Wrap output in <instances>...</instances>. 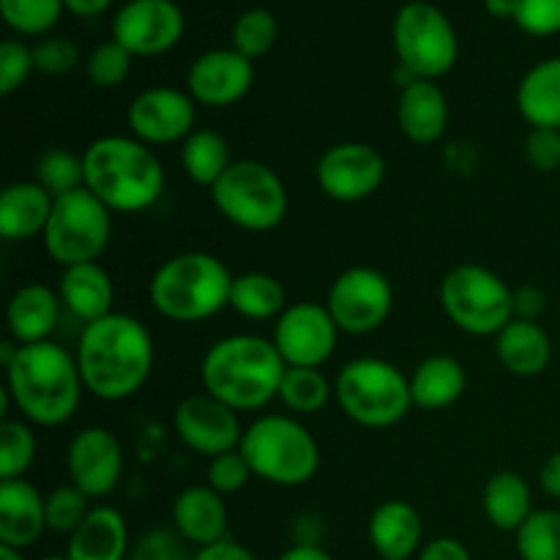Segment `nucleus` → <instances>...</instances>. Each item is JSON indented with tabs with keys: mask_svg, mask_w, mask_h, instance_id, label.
Masks as SVG:
<instances>
[{
	"mask_svg": "<svg viewBox=\"0 0 560 560\" xmlns=\"http://www.w3.org/2000/svg\"><path fill=\"white\" fill-rule=\"evenodd\" d=\"M74 355L85 392L104 402L135 397L151 377L156 359L151 331L124 312H109L82 326Z\"/></svg>",
	"mask_w": 560,
	"mask_h": 560,
	"instance_id": "f257e3e1",
	"label": "nucleus"
},
{
	"mask_svg": "<svg viewBox=\"0 0 560 560\" xmlns=\"http://www.w3.org/2000/svg\"><path fill=\"white\" fill-rule=\"evenodd\" d=\"M5 392L31 424L60 427L80 408L85 383L77 355L47 339L16 348L5 366Z\"/></svg>",
	"mask_w": 560,
	"mask_h": 560,
	"instance_id": "f03ea898",
	"label": "nucleus"
},
{
	"mask_svg": "<svg viewBox=\"0 0 560 560\" xmlns=\"http://www.w3.org/2000/svg\"><path fill=\"white\" fill-rule=\"evenodd\" d=\"M284 370L288 364L271 339L235 334L208 348L200 377L206 394L217 397L235 413H246V410L266 408L271 399H279Z\"/></svg>",
	"mask_w": 560,
	"mask_h": 560,
	"instance_id": "7ed1b4c3",
	"label": "nucleus"
},
{
	"mask_svg": "<svg viewBox=\"0 0 560 560\" xmlns=\"http://www.w3.org/2000/svg\"><path fill=\"white\" fill-rule=\"evenodd\" d=\"M85 189L113 213L148 211L164 191V167L137 137H98L82 153Z\"/></svg>",
	"mask_w": 560,
	"mask_h": 560,
	"instance_id": "20e7f679",
	"label": "nucleus"
},
{
	"mask_svg": "<svg viewBox=\"0 0 560 560\" xmlns=\"http://www.w3.org/2000/svg\"><path fill=\"white\" fill-rule=\"evenodd\" d=\"M233 273L208 252H184L156 268L148 284L153 310L173 323H200L230 306Z\"/></svg>",
	"mask_w": 560,
	"mask_h": 560,
	"instance_id": "39448f33",
	"label": "nucleus"
},
{
	"mask_svg": "<svg viewBox=\"0 0 560 560\" xmlns=\"http://www.w3.org/2000/svg\"><path fill=\"white\" fill-rule=\"evenodd\" d=\"M238 452L257 479L277 487H301L320 468V446L301 421L290 416H260L241 438Z\"/></svg>",
	"mask_w": 560,
	"mask_h": 560,
	"instance_id": "423d86ee",
	"label": "nucleus"
},
{
	"mask_svg": "<svg viewBox=\"0 0 560 560\" xmlns=\"http://www.w3.org/2000/svg\"><path fill=\"white\" fill-rule=\"evenodd\" d=\"M339 408L366 430H386L399 424L413 408L410 377L383 359H353L339 370L334 381Z\"/></svg>",
	"mask_w": 560,
	"mask_h": 560,
	"instance_id": "0eeeda50",
	"label": "nucleus"
},
{
	"mask_svg": "<svg viewBox=\"0 0 560 560\" xmlns=\"http://www.w3.org/2000/svg\"><path fill=\"white\" fill-rule=\"evenodd\" d=\"M211 202L230 224L249 233L277 230L288 217L284 180L257 159H241L211 186Z\"/></svg>",
	"mask_w": 560,
	"mask_h": 560,
	"instance_id": "6e6552de",
	"label": "nucleus"
},
{
	"mask_svg": "<svg viewBox=\"0 0 560 560\" xmlns=\"http://www.w3.org/2000/svg\"><path fill=\"white\" fill-rule=\"evenodd\" d=\"M441 304L448 320L470 337H498L514 320V290L476 262L452 268L443 277Z\"/></svg>",
	"mask_w": 560,
	"mask_h": 560,
	"instance_id": "1a4fd4ad",
	"label": "nucleus"
},
{
	"mask_svg": "<svg viewBox=\"0 0 560 560\" xmlns=\"http://www.w3.org/2000/svg\"><path fill=\"white\" fill-rule=\"evenodd\" d=\"M394 49L413 80H441L459 58L457 31L438 5L410 0L394 16Z\"/></svg>",
	"mask_w": 560,
	"mask_h": 560,
	"instance_id": "9d476101",
	"label": "nucleus"
},
{
	"mask_svg": "<svg viewBox=\"0 0 560 560\" xmlns=\"http://www.w3.org/2000/svg\"><path fill=\"white\" fill-rule=\"evenodd\" d=\"M109 213L113 211L98 197H93L85 186L63 197H55L52 217L44 230L47 255L60 268L96 262L113 238V217Z\"/></svg>",
	"mask_w": 560,
	"mask_h": 560,
	"instance_id": "9b49d317",
	"label": "nucleus"
},
{
	"mask_svg": "<svg viewBox=\"0 0 560 560\" xmlns=\"http://www.w3.org/2000/svg\"><path fill=\"white\" fill-rule=\"evenodd\" d=\"M326 306L339 331L350 337H364L388 320L394 306V288L377 268L353 266L334 279Z\"/></svg>",
	"mask_w": 560,
	"mask_h": 560,
	"instance_id": "f8f14e48",
	"label": "nucleus"
},
{
	"mask_svg": "<svg viewBox=\"0 0 560 560\" xmlns=\"http://www.w3.org/2000/svg\"><path fill=\"white\" fill-rule=\"evenodd\" d=\"M339 328L326 304L299 301L277 317L271 342L288 366L320 370L337 350Z\"/></svg>",
	"mask_w": 560,
	"mask_h": 560,
	"instance_id": "ddd939ff",
	"label": "nucleus"
},
{
	"mask_svg": "<svg viewBox=\"0 0 560 560\" xmlns=\"http://www.w3.org/2000/svg\"><path fill=\"white\" fill-rule=\"evenodd\" d=\"M315 178L328 200L359 202L381 189L386 159L366 142H337L317 159Z\"/></svg>",
	"mask_w": 560,
	"mask_h": 560,
	"instance_id": "4468645a",
	"label": "nucleus"
},
{
	"mask_svg": "<svg viewBox=\"0 0 560 560\" xmlns=\"http://www.w3.org/2000/svg\"><path fill=\"white\" fill-rule=\"evenodd\" d=\"M184 25L175 0H129L115 14L113 38L135 58H156L180 42Z\"/></svg>",
	"mask_w": 560,
	"mask_h": 560,
	"instance_id": "2eb2a0df",
	"label": "nucleus"
},
{
	"mask_svg": "<svg viewBox=\"0 0 560 560\" xmlns=\"http://www.w3.org/2000/svg\"><path fill=\"white\" fill-rule=\"evenodd\" d=\"M195 98L178 88H148L137 93L135 102L129 104L126 124H129L131 137L145 145H173V142H184L195 131Z\"/></svg>",
	"mask_w": 560,
	"mask_h": 560,
	"instance_id": "dca6fc26",
	"label": "nucleus"
},
{
	"mask_svg": "<svg viewBox=\"0 0 560 560\" xmlns=\"http://www.w3.org/2000/svg\"><path fill=\"white\" fill-rule=\"evenodd\" d=\"M173 427L186 448L211 459L235 452L244 438L238 413L206 392L180 399L173 413Z\"/></svg>",
	"mask_w": 560,
	"mask_h": 560,
	"instance_id": "f3484780",
	"label": "nucleus"
},
{
	"mask_svg": "<svg viewBox=\"0 0 560 560\" xmlns=\"http://www.w3.org/2000/svg\"><path fill=\"white\" fill-rule=\"evenodd\" d=\"M71 485L88 498H107L124 476V448L118 438L104 427H85L77 432L66 454Z\"/></svg>",
	"mask_w": 560,
	"mask_h": 560,
	"instance_id": "a211bd4d",
	"label": "nucleus"
},
{
	"mask_svg": "<svg viewBox=\"0 0 560 560\" xmlns=\"http://www.w3.org/2000/svg\"><path fill=\"white\" fill-rule=\"evenodd\" d=\"M255 82L249 58L230 49H208L186 71V93L202 107H233Z\"/></svg>",
	"mask_w": 560,
	"mask_h": 560,
	"instance_id": "6ab92c4d",
	"label": "nucleus"
},
{
	"mask_svg": "<svg viewBox=\"0 0 560 560\" xmlns=\"http://www.w3.org/2000/svg\"><path fill=\"white\" fill-rule=\"evenodd\" d=\"M47 530V498L25 479L0 481V545L27 550Z\"/></svg>",
	"mask_w": 560,
	"mask_h": 560,
	"instance_id": "aec40b11",
	"label": "nucleus"
},
{
	"mask_svg": "<svg viewBox=\"0 0 560 560\" xmlns=\"http://www.w3.org/2000/svg\"><path fill=\"white\" fill-rule=\"evenodd\" d=\"M173 530L197 550L228 539V506L224 495L211 487H186L173 503Z\"/></svg>",
	"mask_w": 560,
	"mask_h": 560,
	"instance_id": "412c9836",
	"label": "nucleus"
},
{
	"mask_svg": "<svg viewBox=\"0 0 560 560\" xmlns=\"http://www.w3.org/2000/svg\"><path fill=\"white\" fill-rule=\"evenodd\" d=\"M366 534L381 560H413L424 547L421 514L408 501H383L372 512Z\"/></svg>",
	"mask_w": 560,
	"mask_h": 560,
	"instance_id": "4be33fe9",
	"label": "nucleus"
},
{
	"mask_svg": "<svg viewBox=\"0 0 560 560\" xmlns=\"http://www.w3.org/2000/svg\"><path fill=\"white\" fill-rule=\"evenodd\" d=\"M402 135L416 145H432L448 129V102L435 80H413L402 88L397 102Z\"/></svg>",
	"mask_w": 560,
	"mask_h": 560,
	"instance_id": "5701e85b",
	"label": "nucleus"
},
{
	"mask_svg": "<svg viewBox=\"0 0 560 560\" xmlns=\"http://www.w3.org/2000/svg\"><path fill=\"white\" fill-rule=\"evenodd\" d=\"M55 197L38 180H16L0 195V235L5 241H27L44 235L52 217Z\"/></svg>",
	"mask_w": 560,
	"mask_h": 560,
	"instance_id": "b1692460",
	"label": "nucleus"
},
{
	"mask_svg": "<svg viewBox=\"0 0 560 560\" xmlns=\"http://www.w3.org/2000/svg\"><path fill=\"white\" fill-rule=\"evenodd\" d=\"M58 295L60 304L88 326L113 312L115 288L109 273L98 262H80L60 271Z\"/></svg>",
	"mask_w": 560,
	"mask_h": 560,
	"instance_id": "393cba45",
	"label": "nucleus"
},
{
	"mask_svg": "<svg viewBox=\"0 0 560 560\" xmlns=\"http://www.w3.org/2000/svg\"><path fill=\"white\" fill-rule=\"evenodd\" d=\"M131 552L129 525L113 506H96L69 536V560H126Z\"/></svg>",
	"mask_w": 560,
	"mask_h": 560,
	"instance_id": "a878e982",
	"label": "nucleus"
},
{
	"mask_svg": "<svg viewBox=\"0 0 560 560\" xmlns=\"http://www.w3.org/2000/svg\"><path fill=\"white\" fill-rule=\"evenodd\" d=\"M60 295L44 284H22L9 301V320L11 339L16 345H36L47 342L52 337L55 326L60 320Z\"/></svg>",
	"mask_w": 560,
	"mask_h": 560,
	"instance_id": "bb28decb",
	"label": "nucleus"
},
{
	"mask_svg": "<svg viewBox=\"0 0 560 560\" xmlns=\"http://www.w3.org/2000/svg\"><path fill=\"white\" fill-rule=\"evenodd\" d=\"M495 355L506 372L517 377H536L550 366L552 342L536 320H509L495 337Z\"/></svg>",
	"mask_w": 560,
	"mask_h": 560,
	"instance_id": "cd10ccee",
	"label": "nucleus"
},
{
	"mask_svg": "<svg viewBox=\"0 0 560 560\" xmlns=\"http://www.w3.org/2000/svg\"><path fill=\"white\" fill-rule=\"evenodd\" d=\"M517 113L530 129L560 131V58L539 60L517 85Z\"/></svg>",
	"mask_w": 560,
	"mask_h": 560,
	"instance_id": "c85d7f7f",
	"label": "nucleus"
},
{
	"mask_svg": "<svg viewBox=\"0 0 560 560\" xmlns=\"http://www.w3.org/2000/svg\"><path fill=\"white\" fill-rule=\"evenodd\" d=\"M481 509H485L492 528L517 534L525 520L534 514L528 481L514 470H498L487 479L485 492H481Z\"/></svg>",
	"mask_w": 560,
	"mask_h": 560,
	"instance_id": "c756f323",
	"label": "nucleus"
},
{
	"mask_svg": "<svg viewBox=\"0 0 560 560\" xmlns=\"http://www.w3.org/2000/svg\"><path fill=\"white\" fill-rule=\"evenodd\" d=\"M465 366L454 355H430L410 375V397L421 410H446L463 397Z\"/></svg>",
	"mask_w": 560,
	"mask_h": 560,
	"instance_id": "7c9ffc66",
	"label": "nucleus"
},
{
	"mask_svg": "<svg viewBox=\"0 0 560 560\" xmlns=\"http://www.w3.org/2000/svg\"><path fill=\"white\" fill-rule=\"evenodd\" d=\"M230 306L246 320H271L288 310V295L282 282L271 273L246 271L233 279Z\"/></svg>",
	"mask_w": 560,
	"mask_h": 560,
	"instance_id": "2f4dec72",
	"label": "nucleus"
},
{
	"mask_svg": "<svg viewBox=\"0 0 560 560\" xmlns=\"http://www.w3.org/2000/svg\"><path fill=\"white\" fill-rule=\"evenodd\" d=\"M180 164H184V173L191 184L211 189L222 178L224 170L233 164L228 140L211 129H195L180 148Z\"/></svg>",
	"mask_w": 560,
	"mask_h": 560,
	"instance_id": "473e14b6",
	"label": "nucleus"
},
{
	"mask_svg": "<svg viewBox=\"0 0 560 560\" xmlns=\"http://www.w3.org/2000/svg\"><path fill=\"white\" fill-rule=\"evenodd\" d=\"M334 386L320 370H304V366H288L279 386V399L290 413L312 416L320 413L331 399Z\"/></svg>",
	"mask_w": 560,
	"mask_h": 560,
	"instance_id": "72a5a7b5",
	"label": "nucleus"
},
{
	"mask_svg": "<svg viewBox=\"0 0 560 560\" xmlns=\"http://www.w3.org/2000/svg\"><path fill=\"white\" fill-rule=\"evenodd\" d=\"M520 560H560V512L541 509L514 534Z\"/></svg>",
	"mask_w": 560,
	"mask_h": 560,
	"instance_id": "f704fd0d",
	"label": "nucleus"
},
{
	"mask_svg": "<svg viewBox=\"0 0 560 560\" xmlns=\"http://www.w3.org/2000/svg\"><path fill=\"white\" fill-rule=\"evenodd\" d=\"M36 180L52 197H63L85 186V167L82 156L69 148H49L36 159Z\"/></svg>",
	"mask_w": 560,
	"mask_h": 560,
	"instance_id": "c9c22d12",
	"label": "nucleus"
},
{
	"mask_svg": "<svg viewBox=\"0 0 560 560\" xmlns=\"http://www.w3.org/2000/svg\"><path fill=\"white\" fill-rule=\"evenodd\" d=\"M36 457V435L20 419H3L0 424V481L22 479Z\"/></svg>",
	"mask_w": 560,
	"mask_h": 560,
	"instance_id": "e433bc0d",
	"label": "nucleus"
},
{
	"mask_svg": "<svg viewBox=\"0 0 560 560\" xmlns=\"http://www.w3.org/2000/svg\"><path fill=\"white\" fill-rule=\"evenodd\" d=\"M230 36H233L235 52H241L249 60L262 58V55L271 52L273 42L279 36L277 16L268 9H246L233 22V33Z\"/></svg>",
	"mask_w": 560,
	"mask_h": 560,
	"instance_id": "4c0bfd02",
	"label": "nucleus"
},
{
	"mask_svg": "<svg viewBox=\"0 0 560 560\" xmlns=\"http://www.w3.org/2000/svg\"><path fill=\"white\" fill-rule=\"evenodd\" d=\"M63 0H0V16L22 36H42L58 25Z\"/></svg>",
	"mask_w": 560,
	"mask_h": 560,
	"instance_id": "58836bf2",
	"label": "nucleus"
},
{
	"mask_svg": "<svg viewBox=\"0 0 560 560\" xmlns=\"http://www.w3.org/2000/svg\"><path fill=\"white\" fill-rule=\"evenodd\" d=\"M91 498L74 485L55 487L47 495V528L55 530V534L71 536L85 517L91 514V506H88Z\"/></svg>",
	"mask_w": 560,
	"mask_h": 560,
	"instance_id": "ea45409f",
	"label": "nucleus"
},
{
	"mask_svg": "<svg viewBox=\"0 0 560 560\" xmlns=\"http://www.w3.org/2000/svg\"><path fill=\"white\" fill-rule=\"evenodd\" d=\"M131 58H135V55H131L126 47H120L115 38L102 42L98 47H93L91 55H88V63H85L88 80H91L96 88L124 85L126 77H129L131 71Z\"/></svg>",
	"mask_w": 560,
	"mask_h": 560,
	"instance_id": "a19ab883",
	"label": "nucleus"
},
{
	"mask_svg": "<svg viewBox=\"0 0 560 560\" xmlns=\"http://www.w3.org/2000/svg\"><path fill=\"white\" fill-rule=\"evenodd\" d=\"M126 560H195L189 552V545L170 528L145 530L140 539L131 545V552Z\"/></svg>",
	"mask_w": 560,
	"mask_h": 560,
	"instance_id": "79ce46f5",
	"label": "nucleus"
},
{
	"mask_svg": "<svg viewBox=\"0 0 560 560\" xmlns=\"http://www.w3.org/2000/svg\"><path fill=\"white\" fill-rule=\"evenodd\" d=\"M36 71L33 63V49H27L25 44L16 42V38H5L0 44V93L11 96V93L20 91L27 82V77Z\"/></svg>",
	"mask_w": 560,
	"mask_h": 560,
	"instance_id": "37998d69",
	"label": "nucleus"
},
{
	"mask_svg": "<svg viewBox=\"0 0 560 560\" xmlns=\"http://www.w3.org/2000/svg\"><path fill=\"white\" fill-rule=\"evenodd\" d=\"M252 468L244 459V454L235 448V452L219 454L208 463V487L217 490L219 495H235V492L244 490L252 479Z\"/></svg>",
	"mask_w": 560,
	"mask_h": 560,
	"instance_id": "c03bdc74",
	"label": "nucleus"
},
{
	"mask_svg": "<svg viewBox=\"0 0 560 560\" xmlns=\"http://www.w3.org/2000/svg\"><path fill=\"white\" fill-rule=\"evenodd\" d=\"M514 22L528 36H556L560 33V0H517Z\"/></svg>",
	"mask_w": 560,
	"mask_h": 560,
	"instance_id": "a18cd8bd",
	"label": "nucleus"
},
{
	"mask_svg": "<svg viewBox=\"0 0 560 560\" xmlns=\"http://www.w3.org/2000/svg\"><path fill=\"white\" fill-rule=\"evenodd\" d=\"M33 63H36V71H42V74H69L80 63V49H77L71 38H44L42 44L33 47Z\"/></svg>",
	"mask_w": 560,
	"mask_h": 560,
	"instance_id": "49530a36",
	"label": "nucleus"
},
{
	"mask_svg": "<svg viewBox=\"0 0 560 560\" xmlns=\"http://www.w3.org/2000/svg\"><path fill=\"white\" fill-rule=\"evenodd\" d=\"M525 159L536 173H556L560 167V131L530 129L525 137Z\"/></svg>",
	"mask_w": 560,
	"mask_h": 560,
	"instance_id": "de8ad7c7",
	"label": "nucleus"
},
{
	"mask_svg": "<svg viewBox=\"0 0 560 560\" xmlns=\"http://www.w3.org/2000/svg\"><path fill=\"white\" fill-rule=\"evenodd\" d=\"M416 560H474L468 547L452 536H438V539L427 541Z\"/></svg>",
	"mask_w": 560,
	"mask_h": 560,
	"instance_id": "09e8293b",
	"label": "nucleus"
},
{
	"mask_svg": "<svg viewBox=\"0 0 560 560\" xmlns=\"http://www.w3.org/2000/svg\"><path fill=\"white\" fill-rule=\"evenodd\" d=\"M547 299L539 288H520L514 290V317L520 320H536L545 315Z\"/></svg>",
	"mask_w": 560,
	"mask_h": 560,
	"instance_id": "8fccbe9b",
	"label": "nucleus"
},
{
	"mask_svg": "<svg viewBox=\"0 0 560 560\" xmlns=\"http://www.w3.org/2000/svg\"><path fill=\"white\" fill-rule=\"evenodd\" d=\"M195 560H257L252 550H246L244 545L233 539H222L211 547H202L195 552Z\"/></svg>",
	"mask_w": 560,
	"mask_h": 560,
	"instance_id": "3c124183",
	"label": "nucleus"
},
{
	"mask_svg": "<svg viewBox=\"0 0 560 560\" xmlns=\"http://www.w3.org/2000/svg\"><path fill=\"white\" fill-rule=\"evenodd\" d=\"M539 485L547 495L560 501V452L552 454V457H547V463L541 465Z\"/></svg>",
	"mask_w": 560,
	"mask_h": 560,
	"instance_id": "603ef678",
	"label": "nucleus"
},
{
	"mask_svg": "<svg viewBox=\"0 0 560 560\" xmlns=\"http://www.w3.org/2000/svg\"><path fill=\"white\" fill-rule=\"evenodd\" d=\"M66 11H71L74 16H85V20H91V16H102L104 11L113 5V0H63Z\"/></svg>",
	"mask_w": 560,
	"mask_h": 560,
	"instance_id": "864d4df0",
	"label": "nucleus"
},
{
	"mask_svg": "<svg viewBox=\"0 0 560 560\" xmlns=\"http://www.w3.org/2000/svg\"><path fill=\"white\" fill-rule=\"evenodd\" d=\"M277 560H334L320 545H293Z\"/></svg>",
	"mask_w": 560,
	"mask_h": 560,
	"instance_id": "5fc2aeb1",
	"label": "nucleus"
},
{
	"mask_svg": "<svg viewBox=\"0 0 560 560\" xmlns=\"http://www.w3.org/2000/svg\"><path fill=\"white\" fill-rule=\"evenodd\" d=\"M514 5H517V0H485V9L495 20H514Z\"/></svg>",
	"mask_w": 560,
	"mask_h": 560,
	"instance_id": "6e6d98bb",
	"label": "nucleus"
},
{
	"mask_svg": "<svg viewBox=\"0 0 560 560\" xmlns=\"http://www.w3.org/2000/svg\"><path fill=\"white\" fill-rule=\"evenodd\" d=\"M0 560H25V556H22V550H14V547L0 545Z\"/></svg>",
	"mask_w": 560,
	"mask_h": 560,
	"instance_id": "4d7b16f0",
	"label": "nucleus"
},
{
	"mask_svg": "<svg viewBox=\"0 0 560 560\" xmlns=\"http://www.w3.org/2000/svg\"><path fill=\"white\" fill-rule=\"evenodd\" d=\"M42 560H69V556H47V558H42Z\"/></svg>",
	"mask_w": 560,
	"mask_h": 560,
	"instance_id": "13d9d810",
	"label": "nucleus"
}]
</instances>
